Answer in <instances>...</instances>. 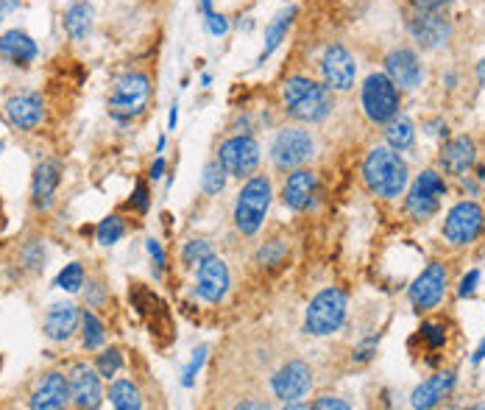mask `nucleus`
I'll list each match as a JSON object with an SVG mask.
<instances>
[{
  "mask_svg": "<svg viewBox=\"0 0 485 410\" xmlns=\"http://www.w3.org/2000/svg\"><path fill=\"white\" fill-rule=\"evenodd\" d=\"M282 107L296 123H323L335 109V92L310 76H290L282 84Z\"/></svg>",
  "mask_w": 485,
  "mask_h": 410,
  "instance_id": "1",
  "label": "nucleus"
},
{
  "mask_svg": "<svg viewBox=\"0 0 485 410\" xmlns=\"http://www.w3.org/2000/svg\"><path fill=\"white\" fill-rule=\"evenodd\" d=\"M362 181L377 198H399L410 181L408 162L402 159V151L391 146H377L369 151L362 162Z\"/></svg>",
  "mask_w": 485,
  "mask_h": 410,
  "instance_id": "2",
  "label": "nucleus"
},
{
  "mask_svg": "<svg viewBox=\"0 0 485 410\" xmlns=\"http://www.w3.org/2000/svg\"><path fill=\"white\" fill-rule=\"evenodd\" d=\"M271 198H274L271 179L268 176H249L246 181H242L237 201H235V213H232L235 229L246 237L257 235L262 229V223H266L268 210H271Z\"/></svg>",
  "mask_w": 485,
  "mask_h": 410,
  "instance_id": "3",
  "label": "nucleus"
},
{
  "mask_svg": "<svg viewBox=\"0 0 485 410\" xmlns=\"http://www.w3.org/2000/svg\"><path fill=\"white\" fill-rule=\"evenodd\" d=\"M151 100V78L143 70H129L115 78L109 92V115L115 123H131L146 115Z\"/></svg>",
  "mask_w": 485,
  "mask_h": 410,
  "instance_id": "4",
  "label": "nucleus"
},
{
  "mask_svg": "<svg viewBox=\"0 0 485 410\" xmlns=\"http://www.w3.org/2000/svg\"><path fill=\"white\" fill-rule=\"evenodd\" d=\"M349 310V299L340 288H323L310 304L305 313V333L315 338H327L335 335L343 321H346Z\"/></svg>",
  "mask_w": 485,
  "mask_h": 410,
  "instance_id": "5",
  "label": "nucleus"
},
{
  "mask_svg": "<svg viewBox=\"0 0 485 410\" xmlns=\"http://www.w3.org/2000/svg\"><path fill=\"white\" fill-rule=\"evenodd\" d=\"M360 104L371 123L386 126L402 109V90L388 78V73H369L360 87Z\"/></svg>",
  "mask_w": 485,
  "mask_h": 410,
  "instance_id": "6",
  "label": "nucleus"
},
{
  "mask_svg": "<svg viewBox=\"0 0 485 410\" xmlns=\"http://www.w3.org/2000/svg\"><path fill=\"white\" fill-rule=\"evenodd\" d=\"M315 157V140L307 129L301 126H285L276 132L271 142V162L279 171H296L305 168Z\"/></svg>",
  "mask_w": 485,
  "mask_h": 410,
  "instance_id": "7",
  "label": "nucleus"
},
{
  "mask_svg": "<svg viewBox=\"0 0 485 410\" xmlns=\"http://www.w3.org/2000/svg\"><path fill=\"white\" fill-rule=\"evenodd\" d=\"M447 196V181L438 171H421L404 198V213L413 221H430L441 210V198Z\"/></svg>",
  "mask_w": 485,
  "mask_h": 410,
  "instance_id": "8",
  "label": "nucleus"
},
{
  "mask_svg": "<svg viewBox=\"0 0 485 410\" xmlns=\"http://www.w3.org/2000/svg\"><path fill=\"white\" fill-rule=\"evenodd\" d=\"M318 70H321V81L332 92H349L357 81V59L346 45L332 43L323 48L318 59Z\"/></svg>",
  "mask_w": 485,
  "mask_h": 410,
  "instance_id": "9",
  "label": "nucleus"
},
{
  "mask_svg": "<svg viewBox=\"0 0 485 410\" xmlns=\"http://www.w3.org/2000/svg\"><path fill=\"white\" fill-rule=\"evenodd\" d=\"M259 159H262V149L251 134H235L220 142L218 149V162L235 179H249L257 171Z\"/></svg>",
  "mask_w": 485,
  "mask_h": 410,
  "instance_id": "10",
  "label": "nucleus"
},
{
  "mask_svg": "<svg viewBox=\"0 0 485 410\" xmlns=\"http://www.w3.org/2000/svg\"><path fill=\"white\" fill-rule=\"evenodd\" d=\"M410 39L421 51H438L443 45H449L452 39V23L443 12H413L408 20Z\"/></svg>",
  "mask_w": 485,
  "mask_h": 410,
  "instance_id": "11",
  "label": "nucleus"
},
{
  "mask_svg": "<svg viewBox=\"0 0 485 410\" xmlns=\"http://www.w3.org/2000/svg\"><path fill=\"white\" fill-rule=\"evenodd\" d=\"M485 223V213L474 201H460L449 210L447 221H443V237L452 245H469L480 237Z\"/></svg>",
  "mask_w": 485,
  "mask_h": 410,
  "instance_id": "12",
  "label": "nucleus"
},
{
  "mask_svg": "<svg viewBox=\"0 0 485 410\" xmlns=\"http://www.w3.org/2000/svg\"><path fill=\"white\" fill-rule=\"evenodd\" d=\"M271 388L276 399L285 402V407L298 405V399H305L313 388V368L305 360H290L279 368L271 377Z\"/></svg>",
  "mask_w": 485,
  "mask_h": 410,
  "instance_id": "13",
  "label": "nucleus"
},
{
  "mask_svg": "<svg viewBox=\"0 0 485 410\" xmlns=\"http://www.w3.org/2000/svg\"><path fill=\"white\" fill-rule=\"evenodd\" d=\"M232 288L229 265L220 257H210L195 269V296L204 299L207 304H220Z\"/></svg>",
  "mask_w": 485,
  "mask_h": 410,
  "instance_id": "14",
  "label": "nucleus"
},
{
  "mask_svg": "<svg viewBox=\"0 0 485 410\" xmlns=\"http://www.w3.org/2000/svg\"><path fill=\"white\" fill-rule=\"evenodd\" d=\"M4 115L14 129L34 132L36 126H43V120H45V100L34 90L14 92L4 104Z\"/></svg>",
  "mask_w": 485,
  "mask_h": 410,
  "instance_id": "15",
  "label": "nucleus"
},
{
  "mask_svg": "<svg viewBox=\"0 0 485 410\" xmlns=\"http://www.w3.org/2000/svg\"><path fill=\"white\" fill-rule=\"evenodd\" d=\"M382 65H386L388 78L404 92H413L424 84V65L413 48H394Z\"/></svg>",
  "mask_w": 485,
  "mask_h": 410,
  "instance_id": "16",
  "label": "nucleus"
},
{
  "mask_svg": "<svg viewBox=\"0 0 485 410\" xmlns=\"http://www.w3.org/2000/svg\"><path fill=\"white\" fill-rule=\"evenodd\" d=\"M443 293H447V269L441 262H430L410 285V304L418 313L433 310L443 301Z\"/></svg>",
  "mask_w": 485,
  "mask_h": 410,
  "instance_id": "17",
  "label": "nucleus"
},
{
  "mask_svg": "<svg viewBox=\"0 0 485 410\" xmlns=\"http://www.w3.org/2000/svg\"><path fill=\"white\" fill-rule=\"evenodd\" d=\"M70 402L81 410H95L104 405V388H100V374L87 363H76L70 368Z\"/></svg>",
  "mask_w": 485,
  "mask_h": 410,
  "instance_id": "18",
  "label": "nucleus"
},
{
  "mask_svg": "<svg viewBox=\"0 0 485 410\" xmlns=\"http://www.w3.org/2000/svg\"><path fill=\"white\" fill-rule=\"evenodd\" d=\"M81 324V310L73 304V301H56L48 307L45 313V321H43V333L48 341L53 343H65L76 335Z\"/></svg>",
  "mask_w": 485,
  "mask_h": 410,
  "instance_id": "19",
  "label": "nucleus"
},
{
  "mask_svg": "<svg viewBox=\"0 0 485 410\" xmlns=\"http://www.w3.org/2000/svg\"><path fill=\"white\" fill-rule=\"evenodd\" d=\"M70 402V380L62 372H51L39 380L34 394L28 399V407L34 410H59Z\"/></svg>",
  "mask_w": 485,
  "mask_h": 410,
  "instance_id": "20",
  "label": "nucleus"
},
{
  "mask_svg": "<svg viewBox=\"0 0 485 410\" xmlns=\"http://www.w3.org/2000/svg\"><path fill=\"white\" fill-rule=\"evenodd\" d=\"M315 188H318L315 173L307 168H296V171H290L285 184H282V204L293 213L307 210L315 198Z\"/></svg>",
  "mask_w": 485,
  "mask_h": 410,
  "instance_id": "21",
  "label": "nucleus"
},
{
  "mask_svg": "<svg viewBox=\"0 0 485 410\" xmlns=\"http://www.w3.org/2000/svg\"><path fill=\"white\" fill-rule=\"evenodd\" d=\"M62 184V162L59 159H43L34 168V179H31V198L36 210H48L53 204V196Z\"/></svg>",
  "mask_w": 485,
  "mask_h": 410,
  "instance_id": "22",
  "label": "nucleus"
},
{
  "mask_svg": "<svg viewBox=\"0 0 485 410\" xmlns=\"http://www.w3.org/2000/svg\"><path fill=\"white\" fill-rule=\"evenodd\" d=\"M474 159H477V149H474V140L472 137H455L449 142H443V149H441V168L443 173H449V176H463V173H469V168L474 165Z\"/></svg>",
  "mask_w": 485,
  "mask_h": 410,
  "instance_id": "23",
  "label": "nucleus"
},
{
  "mask_svg": "<svg viewBox=\"0 0 485 410\" xmlns=\"http://www.w3.org/2000/svg\"><path fill=\"white\" fill-rule=\"evenodd\" d=\"M36 56H39V45L23 28H9L0 34V59L12 61L17 68H28L31 61H36Z\"/></svg>",
  "mask_w": 485,
  "mask_h": 410,
  "instance_id": "24",
  "label": "nucleus"
},
{
  "mask_svg": "<svg viewBox=\"0 0 485 410\" xmlns=\"http://www.w3.org/2000/svg\"><path fill=\"white\" fill-rule=\"evenodd\" d=\"M455 382H457L455 372H438V374H433L430 380H424V382L416 388V391L410 394V405H413L416 410H430V407L441 405L443 399H447V397L452 394Z\"/></svg>",
  "mask_w": 485,
  "mask_h": 410,
  "instance_id": "25",
  "label": "nucleus"
},
{
  "mask_svg": "<svg viewBox=\"0 0 485 410\" xmlns=\"http://www.w3.org/2000/svg\"><path fill=\"white\" fill-rule=\"evenodd\" d=\"M95 26V9L90 0H70L62 14V28L73 43H84Z\"/></svg>",
  "mask_w": 485,
  "mask_h": 410,
  "instance_id": "26",
  "label": "nucleus"
},
{
  "mask_svg": "<svg viewBox=\"0 0 485 410\" xmlns=\"http://www.w3.org/2000/svg\"><path fill=\"white\" fill-rule=\"evenodd\" d=\"M296 14H298V9H296V6H288V9H282V12L271 20V23L266 26V43H262V51H259V56H257V68H259V65H266V61L282 48V43L288 39V31H290V26H293Z\"/></svg>",
  "mask_w": 485,
  "mask_h": 410,
  "instance_id": "27",
  "label": "nucleus"
},
{
  "mask_svg": "<svg viewBox=\"0 0 485 410\" xmlns=\"http://www.w3.org/2000/svg\"><path fill=\"white\" fill-rule=\"evenodd\" d=\"M386 142L396 151H408L416 142V126L408 115H396L386 123Z\"/></svg>",
  "mask_w": 485,
  "mask_h": 410,
  "instance_id": "28",
  "label": "nucleus"
},
{
  "mask_svg": "<svg viewBox=\"0 0 485 410\" xmlns=\"http://www.w3.org/2000/svg\"><path fill=\"white\" fill-rule=\"evenodd\" d=\"M109 405L117 410H139L143 407V394H139L137 382L120 377V380H112L109 385Z\"/></svg>",
  "mask_w": 485,
  "mask_h": 410,
  "instance_id": "29",
  "label": "nucleus"
},
{
  "mask_svg": "<svg viewBox=\"0 0 485 410\" xmlns=\"http://www.w3.org/2000/svg\"><path fill=\"white\" fill-rule=\"evenodd\" d=\"M81 343H84L87 352H98L107 343V326L92 310L81 313Z\"/></svg>",
  "mask_w": 485,
  "mask_h": 410,
  "instance_id": "30",
  "label": "nucleus"
},
{
  "mask_svg": "<svg viewBox=\"0 0 485 410\" xmlns=\"http://www.w3.org/2000/svg\"><path fill=\"white\" fill-rule=\"evenodd\" d=\"M285 260H288V240H268L262 249L257 252V257H254V262L259 265V269H279V265H285Z\"/></svg>",
  "mask_w": 485,
  "mask_h": 410,
  "instance_id": "31",
  "label": "nucleus"
},
{
  "mask_svg": "<svg viewBox=\"0 0 485 410\" xmlns=\"http://www.w3.org/2000/svg\"><path fill=\"white\" fill-rule=\"evenodd\" d=\"M227 176L229 173L224 171V165H220L218 159L207 162L204 171H201V190H204L207 196H220L227 188Z\"/></svg>",
  "mask_w": 485,
  "mask_h": 410,
  "instance_id": "32",
  "label": "nucleus"
},
{
  "mask_svg": "<svg viewBox=\"0 0 485 410\" xmlns=\"http://www.w3.org/2000/svg\"><path fill=\"white\" fill-rule=\"evenodd\" d=\"M84 279H87L84 265H81V262H70V265H65L62 271H59L56 288L65 291V293H78L81 288H84Z\"/></svg>",
  "mask_w": 485,
  "mask_h": 410,
  "instance_id": "33",
  "label": "nucleus"
},
{
  "mask_svg": "<svg viewBox=\"0 0 485 410\" xmlns=\"http://www.w3.org/2000/svg\"><path fill=\"white\" fill-rule=\"evenodd\" d=\"M123 235H126V221L120 218V215H107L104 221L98 223V229H95V240L100 245H115Z\"/></svg>",
  "mask_w": 485,
  "mask_h": 410,
  "instance_id": "34",
  "label": "nucleus"
},
{
  "mask_svg": "<svg viewBox=\"0 0 485 410\" xmlns=\"http://www.w3.org/2000/svg\"><path fill=\"white\" fill-rule=\"evenodd\" d=\"M120 368H123V352L117 346H109L95 358V372L100 374V380H115Z\"/></svg>",
  "mask_w": 485,
  "mask_h": 410,
  "instance_id": "35",
  "label": "nucleus"
},
{
  "mask_svg": "<svg viewBox=\"0 0 485 410\" xmlns=\"http://www.w3.org/2000/svg\"><path fill=\"white\" fill-rule=\"evenodd\" d=\"M215 252H212V245L207 240H187L185 243V249H181V262L187 265V269H198L201 262L210 260Z\"/></svg>",
  "mask_w": 485,
  "mask_h": 410,
  "instance_id": "36",
  "label": "nucleus"
},
{
  "mask_svg": "<svg viewBox=\"0 0 485 410\" xmlns=\"http://www.w3.org/2000/svg\"><path fill=\"white\" fill-rule=\"evenodd\" d=\"M204 28H207L210 36L220 39V36H227V34H229L232 23H229V17H227L224 12H212V14L204 17Z\"/></svg>",
  "mask_w": 485,
  "mask_h": 410,
  "instance_id": "37",
  "label": "nucleus"
},
{
  "mask_svg": "<svg viewBox=\"0 0 485 410\" xmlns=\"http://www.w3.org/2000/svg\"><path fill=\"white\" fill-rule=\"evenodd\" d=\"M421 338L427 341L430 350H441L443 343H447V330H443V324H421Z\"/></svg>",
  "mask_w": 485,
  "mask_h": 410,
  "instance_id": "38",
  "label": "nucleus"
},
{
  "mask_svg": "<svg viewBox=\"0 0 485 410\" xmlns=\"http://www.w3.org/2000/svg\"><path fill=\"white\" fill-rule=\"evenodd\" d=\"M204 360H207V346H198V350L193 352V360H190V366L185 368V374H181V385H185V388H193V382H195V374L201 372V366H204Z\"/></svg>",
  "mask_w": 485,
  "mask_h": 410,
  "instance_id": "39",
  "label": "nucleus"
},
{
  "mask_svg": "<svg viewBox=\"0 0 485 410\" xmlns=\"http://www.w3.org/2000/svg\"><path fill=\"white\" fill-rule=\"evenodd\" d=\"M146 252H148V257L154 260V265H156V277L168 269V257H165V249H162V243L159 240H154V237H148L146 240Z\"/></svg>",
  "mask_w": 485,
  "mask_h": 410,
  "instance_id": "40",
  "label": "nucleus"
},
{
  "mask_svg": "<svg viewBox=\"0 0 485 410\" xmlns=\"http://www.w3.org/2000/svg\"><path fill=\"white\" fill-rule=\"evenodd\" d=\"M131 207L137 213H148V207H151V193H148V184L146 181H137L134 196H131Z\"/></svg>",
  "mask_w": 485,
  "mask_h": 410,
  "instance_id": "41",
  "label": "nucleus"
},
{
  "mask_svg": "<svg viewBox=\"0 0 485 410\" xmlns=\"http://www.w3.org/2000/svg\"><path fill=\"white\" fill-rule=\"evenodd\" d=\"M477 285H480V271L474 269V271H469L466 277L460 279V285H457V296H474V291H477Z\"/></svg>",
  "mask_w": 485,
  "mask_h": 410,
  "instance_id": "42",
  "label": "nucleus"
},
{
  "mask_svg": "<svg viewBox=\"0 0 485 410\" xmlns=\"http://www.w3.org/2000/svg\"><path fill=\"white\" fill-rule=\"evenodd\" d=\"M410 4L418 12H447L452 6V0H410Z\"/></svg>",
  "mask_w": 485,
  "mask_h": 410,
  "instance_id": "43",
  "label": "nucleus"
},
{
  "mask_svg": "<svg viewBox=\"0 0 485 410\" xmlns=\"http://www.w3.org/2000/svg\"><path fill=\"white\" fill-rule=\"evenodd\" d=\"M313 407L315 410H330V407H335V410H349V402H343L338 397H321V399L313 402Z\"/></svg>",
  "mask_w": 485,
  "mask_h": 410,
  "instance_id": "44",
  "label": "nucleus"
},
{
  "mask_svg": "<svg viewBox=\"0 0 485 410\" xmlns=\"http://www.w3.org/2000/svg\"><path fill=\"white\" fill-rule=\"evenodd\" d=\"M374 352H377V338H369V341L362 343L360 350L354 352V363H366V360H371Z\"/></svg>",
  "mask_w": 485,
  "mask_h": 410,
  "instance_id": "45",
  "label": "nucleus"
},
{
  "mask_svg": "<svg viewBox=\"0 0 485 410\" xmlns=\"http://www.w3.org/2000/svg\"><path fill=\"white\" fill-rule=\"evenodd\" d=\"M20 6H23V0H0V23H4L9 14H14Z\"/></svg>",
  "mask_w": 485,
  "mask_h": 410,
  "instance_id": "46",
  "label": "nucleus"
},
{
  "mask_svg": "<svg viewBox=\"0 0 485 410\" xmlns=\"http://www.w3.org/2000/svg\"><path fill=\"white\" fill-rule=\"evenodd\" d=\"M424 129H427V134H433V137H447V123L443 120H433Z\"/></svg>",
  "mask_w": 485,
  "mask_h": 410,
  "instance_id": "47",
  "label": "nucleus"
},
{
  "mask_svg": "<svg viewBox=\"0 0 485 410\" xmlns=\"http://www.w3.org/2000/svg\"><path fill=\"white\" fill-rule=\"evenodd\" d=\"M162 176H165V159L156 157V162L151 165V179L156 181V179H162Z\"/></svg>",
  "mask_w": 485,
  "mask_h": 410,
  "instance_id": "48",
  "label": "nucleus"
},
{
  "mask_svg": "<svg viewBox=\"0 0 485 410\" xmlns=\"http://www.w3.org/2000/svg\"><path fill=\"white\" fill-rule=\"evenodd\" d=\"M198 12H201V17H207V14H212V12H215V6H212V0H198Z\"/></svg>",
  "mask_w": 485,
  "mask_h": 410,
  "instance_id": "49",
  "label": "nucleus"
},
{
  "mask_svg": "<svg viewBox=\"0 0 485 410\" xmlns=\"http://www.w3.org/2000/svg\"><path fill=\"white\" fill-rule=\"evenodd\" d=\"M485 360V338L480 341V346H477V352L472 355V363H482Z\"/></svg>",
  "mask_w": 485,
  "mask_h": 410,
  "instance_id": "50",
  "label": "nucleus"
},
{
  "mask_svg": "<svg viewBox=\"0 0 485 410\" xmlns=\"http://www.w3.org/2000/svg\"><path fill=\"white\" fill-rule=\"evenodd\" d=\"M477 81H480V87L485 90V56L480 59V65H477Z\"/></svg>",
  "mask_w": 485,
  "mask_h": 410,
  "instance_id": "51",
  "label": "nucleus"
},
{
  "mask_svg": "<svg viewBox=\"0 0 485 410\" xmlns=\"http://www.w3.org/2000/svg\"><path fill=\"white\" fill-rule=\"evenodd\" d=\"M176 123H179V107L173 104V107H171V117H168V129H171V132L176 129Z\"/></svg>",
  "mask_w": 485,
  "mask_h": 410,
  "instance_id": "52",
  "label": "nucleus"
},
{
  "mask_svg": "<svg viewBox=\"0 0 485 410\" xmlns=\"http://www.w3.org/2000/svg\"><path fill=\"white\" fill-rule=\"evenodd\" d=\"M237 407H259L262 410V407H268V405L266 402H240Z\"/></svg>",
  "mask_w": 485,
  "mask_h": 410,
  "instance_id": "53",
  "label": "nucleus"
},
{
  "mask_svg": "<svg viewBox=\"0 0 485 410\" xmlns=\"http://www.w3.org/2000/svg\"><path fill=\"white\" fill-rule=\"evenodd\" d=\"M201 84H204V87H210V84H212V76H210V73H204V76H201Z\"/></svg>",
  "mask_w": 485,
  "mask_h": 410,
  "instance_id": "54",
  "label": "nucleus"
},
{
  "mask_svg": "<svg viewBox=\"0 0 485 410\" xmlns=\"http://www.w3.org/2000/svg\"><path fill=\"white\" fill-rule=\"evenodd\" d=\"M0 151H4V142H0Z\"/></svg>",
  "mask_w": 485,
  "mask_h": 410,
  "instance_id": "55",
  "label": "nucleus"
}]
</instances>
